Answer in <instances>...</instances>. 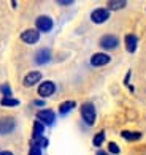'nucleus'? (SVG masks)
I'll use <instances>...</instances> for the list:
<instances>
[{
    "mask_svg": "<svg viewBox=\"0 0 146 155\" xmlns=\"http://www.w3.org/2000/svg\"><path fill=\"white\" fill-rule=\"evenodd\" d=\"M81 117L87 125H94L95 122V108L92 103H84L81 106Z\"/></svg>",
    "mask_w": 146,
    "mask_h": 155,
    "instance_id": "1",
    "label": "nucleus"
},
{
    "mask_svg": "<svg viewBox=\"0 0 146 155\" xmlns=\"http://www.w3.org/2000/svg\"><path fill=\"white\" fill-rule=\"evenodd\" d=\"M54 92H56V84L51 82V81L41 82V84H40V87H38V95H40V97H43V98L51 97Z\"/></svg>",
    "mask_w": 146,
    "mask_h": 155,
    "instance_id": "2",
    "label": "nucleus"
},
{
    "mask_svg": "<svg viewBox=\"0 0 146 155\" xmlns=\"http://www.w3.org/2000/svg\"><path fill=\"white\" fill-rule=\"evenodd\" d=\"M110 18V11L107 8H97L91 13V19H92V22L95 24H102V22H105V21Z\"/></svg>",
    "mask_w": 146,
    "mask_h": 155,
    "instance_id": "3",
    "label": "nucleus"
},
{
    "mask_svg": "<svg viewBox=\"0 0 146 155\" xmlns=\"http://www.w3.org/2000/svg\"><path fill=\"white\" fill-rule=\"evenodd\" d=\"M15 119L13 117H3L0 119V135H8V133L13 131V128H15Z\"/></svg>",
    "mask_w": 146,
    "mask_h": 155,
    "instance_id": "4",
    "label": "nucleus"
},
{
    "mask_svg": "<svg viewBox=\"0 0 146 155\" xmlns=\"http://www.w3.org/2000/svg\"><path fill=\"white\" fill-rule=\"evenodd\" d=\"M35 25L40 32H49L53 29V19L48 16H38L35 21Z\"/></svg>",
    "mask_w": 146,
    "mask_h": 155,
    "instance_id": "5",
    "label": "nucleus"
},
{
    "mask_svg": "<svg viewBox=\"0 0 146 155\" xmlns=\"http://www.w3.org/2000/svg\"><path fill=\"white\" fill-rule=\"evenodd\" d=\"M40 38V32L38 30H33V29H29V30H25L21 33V40L25 41L27 45H33V43H37Z\"/></svg>",
    "mask_w": 146,
    "mask_h": 155,
    "instance_id": "6",
    "label": "nucleus"
},
{
    "mask_svg": "<svg viewBox=\"0 0 146 155\" xmlns=\"http://www.w3.org/2000/svg\"><path fill=\"white\" fill-rule=\"evenodd\" d=\"M38 120L41 124H46V125H51L54 120H56V114H54V111L51 109H43V111H38Z\"/></svg>",
    "mask_w": 146,
    "mask_h": 155,
    "instance_id": "7",
    "label": "nucleus"
},
{
    "mask_svg": "<svg viewBox=\"0 0 146 155\" xmlns=\"http://www.w3.org/2000/svg\"><path fill=\"white\" fill-rule=\"evenodd\" d=\"M117 38L114 37V35H105V37L100 38V46L103 49H114L117 46Z\"/></svg>",
    "mask_w": 146,
    "mask_h": 155,
    "instance_id": "8",
    "label": "nucleus"
},
{
    "mask_svg": "<svg viewBox=\"0 0 146 155\" xmlns=\"http://www.w3.org/2000/svg\"><path fill=\"white\" fill-rule=\"evenodd\" d=\"M51 60V51L49 49H40V51L35 54V63H38V65H45V63H48Z\"/></svg>",
    "mask_w": 146,
    "mask_h": 155,
    "instance_id": "9",
    "label": "nucleus"
},
{
    "mask_svg": "<svg viewBox=\"0 0 146 155\" xmlns=\"http://www.w3.org/2000/svg\"><path fill=\"white\" fill-rule=\"evenodd\" d=\"M110 62V55L108 54H103V52H97L91 57V63L94 67H102V65H107Z\"/></svg>",
    "mask_w": 146,
    "mask_h": 155,
    "instance_id": "10",
    "label": "nucleus"
},
{
    "mask_svg": "<svg viewBox=\"0 0 146 155\" xmlns=\"http://www.w3.org/2000/svg\"><path fill=\"white\" fill-rule=\"evenodd\" d=\"M40 79H41V73L40 71H30L24 78V86L25 87H32V86H35L37 82H40Z\"/></svg>",
    "mask_w": 146,
    "mask_h": 155,
    "instance_id": "11",
    "label": "nucleus"
},
{
    "mask_svg": "<svg viewBox=\"0 0 146 155\" xmlns=\"http://www.w3.org/2000/svg\"><path fill=\"white\" fill-rule=\"evenodd\" d=\"M137 43H138V40H137L135 35H127V37H126V49L129 52H135Z\"/></svg>",
    "mask_w": 146,
    "mask_h": 155,
    "instance_id": "12",
    "label": "nucleus"
},
{
    "mask_svg": "<svg viewBox=\"0 0 146 155\" xmlns=\"http://www.w3.org/2000/svg\"><path fill=\"white\" fill-rule=\"evenodd\" d=\"M43 133H45V127H43V124L37 120L35 124H33V139L38 141L40 138H43Z\"/></svg>",
    "mask_w": 146,
    "mask_h": 155,
    "instance_id": "13",
    "label": "nucleus"
},
{
    "mask_svg": "<svg viewBox=\"0 0 146 155\" xmlns=\"http://www.w3.org/2000/svg\"><path fill=\"white\" fill-rule=\"evenodd\" d=\"M122 138L127 139V141H137L141 138V133L138 131H122Z\"/></svg>",
    "mask_w": 146,
    "mask_h": 155,
    "instance_id": "14",
    "label": "nucleus"
},
{
    "mask_svg": "<svg viewBox=\"0 0 146 155\" xmlns=\"http://www.w3.org/2000/svg\"><path fill=\"white\" fill-rule=\"evenodd\" d=\"M73 108H75V101H65L59 106V111H60V114H67V112H70Z\"/></svg>",
    "mask_w": 146,
    "mask_h": 155,
    "instance_id": "15",
    "label": "nucleus"
},
{
    "mask_svg": "<svg viewBox=\"0 0 146 155\" xmlns=\"http://www.w3.org/2000/svg\"><path fill=\"white\" fill-rule=\"evenodd\" d=\"M126 6V2L124 0H111V2H108V8H111V10H119V8H124Z\"/></svg>",
    "mask_w": 146,
    "mask_h": 155,
    "instance_id": "16",
    "label": "nucleus"
},
{
    "mask_svg": "<svg viewBox=\"0 0 146 155\" xmlns=\"http://www.w3.org/2000/svg\"><path fill=\"white\" fill-rule=\"evenodd\" d=\"M3 104V106H18L19 104V101L18 100H15V98H11V97H8V98H3L2 101H0Z\"/></svg>",
    "mask_w": 146,
    "mask_h": 155,
    "instance_id": "17",
    "label": "nucleus"
},
{
    "mask_svg": "<svg viewBox=\"0 0 146 155\" xmlns=\"http://www.w3.org/2000/svg\"><path fill=\"white\" fill-rule=\"evenodd\" d=\"M103 141H105V133H103V131L97 133V135H95V138H94V146H95V147L102 146V143H103Z\"/></svg>",
    "mask_w": 146,
    "mask_h": 155,
    "instance_id": "18",
    "label": "nucleus"
},
{
    "mask_svg": "<svg viewBox=\"0 0 146 155\" xmlns=\"http://www.w3.org/2000/svg\"><path fill=\"white\" fill-rule=\"evenodd\" d=\"M29 155H41V149H40V147L35 144V143H33L32 144V147H30V152H29Z\"/></svg>",
    "mask_w": 146,
    "mask_h": 155,
    "instance_id": "19",
    "label": "nucleus"
},
{
    "mask_svg": "<svg viewBox=\"0 0 146 155\" xmlns=\"http://www.w3.org/2000/svg\"><path fill=\"white\" fill-rule=\"evenodd\" d=\"M0 92H2V94L5 95V98H8V97L11 95V90H10V87L6 86V84H3V86H0Z\"/></svg>",
    "mask_w": 146,
    "mask_h": 155,
    "instance_id": "20",
    "label": "nucleus"
},
{
    "mask_svg": "<svg viewBox=\"0 0 146 155\" xmlns=\"http://www.w3.org/2000/svg\"><path fill=\"white\" fill-rule=\"evenodd\" d=\"M108 149H110L111 153H119V147H117V144H114V143H110Z\"/></svg>",
    "mask_w": 146,
    "mask_h": 155,
    "instance_id": "21",
    "label": "nucleus"
},
{
    "mask_svg": "<svg viewBox=\"0 0 146 155\" xmlns=\"http://www.w3.org/2000/svg\"><path fill=\"white\" fill-rule=\"evenodd\" d=\"M59 3H60V5H72L73 2H72V0H60Z\"/></svg>",
    "mask_w": 146,
    "mask_h": 155,
    "instance_id": "22",
    "label": "nucleus"
},
{
    "mask_svg": "<svg viewBox=\"0 0 146 155\" xmlns=\"http://www.w3.org/2000/svg\"><path fill=\"white\" fill-rule=\"evenodd\" d=\"M35 104H37V106H43V104H45V101H41V100H37V101H35Z\"/></svg>",
    "mask_w": 146,
    "mask_h": 155,
    "instance_id": "23",
    "label": "nucleus"
},
{
    "mask_svg": "<svg viewBox=\"0 0 146 155\" xmlns=\"http://www.w3.org/2000/svg\"><path fill=\"white\" fill-rule=\"evenodd\" d=\"M0 155H13V153L8 152V150H5V152H0Z\"/></svg>",
    "mask_w": 146,
    "mask_h": 155,
    "instance_id": "24",
    "label": "nucleus"
},
{
    "mask_svg": "<svg viewBox=\"0 0 146 155\" xmlns=\"http://www.w3.org/2000/svg\"><path fill=\"white\" fill-rule=\"evenodd\" d=\"M97 155H108V153L103 152V150H99V152H97Z\"/></svg>",
    "mask_w": 146,
    "mask_h": 155,
    "instance_id": "25",
    "label": "nucleus"
}]
</instances>
